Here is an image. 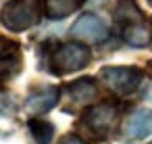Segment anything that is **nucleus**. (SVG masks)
<instances>
[{
    "instance_id": "obj_12",
    "label": "nucleus",
    "mask_w": 152,
    "mask_h": 144,
    "mask_svg": "<svg viewBox=\"0 0 152 144\" xmlns=\"http://www.w3.org/2000/svg\"><path fill=\"white\" fill-rule=\"evenodd\" d=\"M113 17H115V21H117L121 27H125V25H129V23L144 21V19H142V11H140V7L135 4V0H119V2L115 4Z\"/></svg>"
},
{
    "instance_id": "obj_14",
    "label": "nucleus",
    "mask_w": 152,
    "mask_h": 144,
    "mask_svg": "<svg viewBox=\"0 0 152 144\" xmlns=\"http://www.w3.org/2000/svg\"><path fill=\"white\" fill-rule=\"evenodd\" d=\"M58 144H86V142H83L79 136H75V134H69V136H65V138H63Z\"/></svg>"
},
{
    "instance_id": "obj_3",
    "label": "nucleus",
    "mask_w": 152,
    "mask_h": 144,
    "mask_svg": "<svg viewBox=\"0 0 152 144\" xmlns=\"http://www.w3.org/2000/svg\"><path fill=\"white\" fill-rule=\"evenodd\" d=\"M117 119H119V104L113 100H102V102L90 107L81 115V123L98 140H104L108 136V132L115 127Z\"/></svg>"
},
{
    "instance_id": "obj_2",
    "label": "nucleus",
    "mask_w": 152,
    "mask_h": 144,
    "mask_svg": "<svg viewBox=\"0 0 152 144\" xmlns=\"http://www.w3.org/2000/svg\"><path fill=\"white\" fill-rule=\"evenodd\" d=\"M40 21V11L29 0H11L0 11V23L11 32H25Z\"/></svg>"
},
{
    "instance_id": "obj_16",
    "label": "nucleus",
    "mask_w": 152,
    "mask_h": 144,
    "mask_svg": "<svg viewBox=\"0 0 152 144\" xmlns=\"http://www.w3.org/2000/svg\"><path fill=\"white\" fill-rule=\"evenodd\" d=\"M146 2H148V4H150V7H152V0H146Z\"/></svg>"
},
{
    "instance_id": "obj_13",
    "label": "nucleus",
    "mask_w": 152,
    "mask_h": 144,
    "mask_svg": "<svg viewBox=\"0 0 152 144\" xmlns=\"http://www.w3.org/2000/svg\"><path fill=\"white\" fill-rule=\"evenodd\" d=\"M27 129H29V136L34 138L36 144H50L54 138V125L46 119H40V117H31L27 121Z\"/></svg>"
},
{
    "instance_id": "obj_9",
    "label": "nucleus",
    "mask_w": 152,
    "mask_h": 144,
    "mask_svg": "<svg viewBox=\"0 0 152 144\" xmlns=\"http://www.w3.org/2000/svg\"><path fill=\"white\" fill-rule=\"evenodd\" d=\"M23 69V57L17 44H11L2 54H0V84L11 82L17 77Z\"/></svg>"
},
{
    "instance_id": "obj_6",
    "label": "nucleus",
    "mask_w": 152,
    "mask_h": 144,
    "mask_svg": "<svg viewBox=\"0 0 152 144\" xmlns=\"http://www.w3.org/2000/svg\"><path fill=\"white\" fill-rule=\"evenodd\" d=\"M58 96H61V90L56 86H38L27 94L25 109L29 115H44L56 107Z\"/></svg>"
},
{
    "instance_id": "obj_11",
    "label": "nucleus",
    "mask_w": 152,
    "mask_h": 144,
    "mask_svg": "<svg viewBox=\"0 0 152 144\" xmlns=\"http://www.w3.org/2000/svg\"><path fill=\"white\" fill-rule=\"evenodd\" d=\"M121 36H123V40H125L129 46L142 48V46H148V44H150V40H152V29H150L144 21H137V23H129V25L121 27Z\"/></svg>"
},
{
    "instance_id": "obj_10",
    "label": "nucleus",
    "mask_w": 152,
    "mask_h": 144,
    "mask_svg": "<svg viewBox=\"0 0 152 144\" xmlns=\"http://www.w3.org/2000/svg\"><path fill=\"white\" fill-rule=\"evenodd\" d=\"M86 0H44V15L52 21L65 19L79 11Z\"/></svg>"
},
{
    "instance_id": "obj_7",
    "label": "nucleus",
    "mask_w": 152,
    "mask_h": 144,
    "mask_svg": "<svg viewBox=\"0 0 152 144\" xmlns=\"http://www.w3.org/2000/svg\"><path fill=\"white\" fill-rule=\"evenodd\" d=\"M123 140L125 142H137V140H144L152 134V111L148 109H140L135 111L127 121H125V127H123Z\"/></svg>"
},
{
    "instance_id": "obj_8",
    "label": "nucleus",
    "mask_w": 152,
    "mask_h": 144,
    "mask_svg": "<svg viewBox=\"0 0 152 144\" xmlns=\"http://www.w3.org/2000/svg\"><path fill=\"white\" fill-rule=\"evenodd\" d=\"M96 94H98V88H96L94 77H81V79H75V82H71V84L65 88V96H67V100H69L73 107L88 104L90 100L96 98Z\"/></svg>"
},
{
    "instance_id": "obj_1",
    "label": "nucleus",
    "mask_w": 152,
    "mask_h": 144,
    "mask_svg": "<svg viewBox=\"0 0 152 144\" xmlns=\"http://www.w3.org/2000/svg\"><path fill=\"white\" fill-rule=\"evenodd\" d=\"M52 40L46 42L42 48L48 52V69L56 75H67L73 71H79L90 65L92 52L86 44L81 42H67V44H56V48H50Z\"/></svg>"
},
{
    "instance_id": "obj_4",
    "label": "nucleus",
    "mask_w": 152,
    "mask_h": 144,
    "mask_svg": "<svg viewBox=\"0 0 152 144\" xmlns=\"http://www.w3.org/2000/svg\"><path fill=\"white\" fill-rule=\"evenodd\" d=\"M100 79L117 96H129L142 86L144 71L140 67H102Z\"/></svg>"
},
{
    "instance_id": "obj_5",
    "label": "nucleus",
    "mask_w": 152,
    "mask_h": 144,
    "mask_svg": "<svg viewBox=\"0 0 152 144\" xmlns=\"http://www.w3.org/2000/svg\"><path fill=\"white\" fill-rule=\"evenodd\" d=\"M71 36L77 38L79 42H88V44H100L108 38V27L106 23L94 15V13H86L81 15L73 25H71Z\"/></svg>"
},
{
    "instance_id": "obj_15",
    "label": "nucleus",
    "mask_w": 152,
    "mask_h": 144,
    "mask_svg": "<svg viewBox=\"0 0 152 144\" xmlns=\"http://www.w3.org/2000/svg\"><path fill=\"white\" fill-rule=\"evenodd\" d=\"M9 46H11V42H9V40H7L4 36H0V54H2V52H4V50H7Z\"/></svg>"
}]
</instances>
